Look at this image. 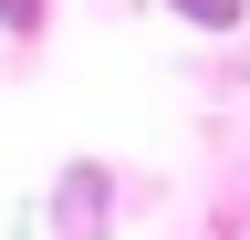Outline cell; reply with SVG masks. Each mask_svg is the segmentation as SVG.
Instances as JSON below:
<instances>
[{"instance_id":"1","label":"cell","mask_w":250,"mask_h":240,"mask_svg":"<svg viewBox=\"0 0 250 240\" xmlns=\"http://www.w3.org/2000/svg\"><path fill=\"white\" fill-rule=\"evenodd\" d=\"M94 198H104V167H62V209H52L62 240H104V209Z\"/></svg>"},{"instance_id":"2","label":"cell","mask_w":250,"mask_h":240,"mask_svg":"<svg viewBox=\"0 0 250 240\" xmlns=\"http://www.w3.org/2000/svg\"><path fill=\"white\" fill-rule=\"evenodd\" d=\"M177 11H188V21H219V32H229V21H240V0H177Z\"/></svg>"},{"instance_id":"3","label":"cell","mask_w":250,"mask_h":240,"mask_svg":"<svg viewBox=\"0 0 250 240\" xmlns=\"http://www.w3.org/2000/svg\"><path fill=\"white\" fill-rule=\"evenodd\" d=\"M0 21H11V32H31V21H42V11H31V0H0Z\"/></svg>"}]
</instances>
